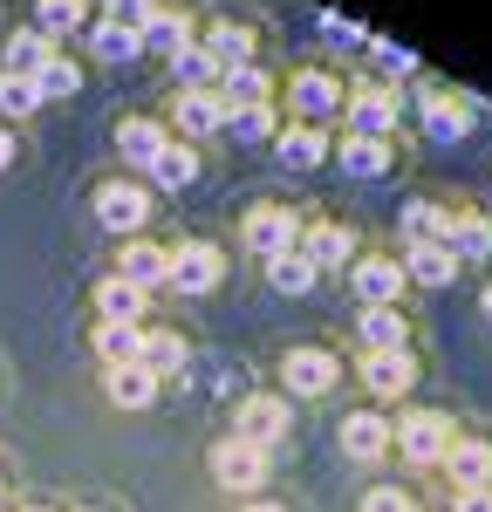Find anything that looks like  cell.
I'll return each mask as SVG.
<instances>
[{
  "label": "cell",
  "instance_id": "obj_1",
  "mask_svg": "<svg viewBox=\"0 0 492 512\" xmlns=\"http://www.w3.org/2000/svg\"><path fill=\"white\" fill-rule=\"evenodd\" d=\"M281 117L287 123H342V103H349V76L342 69H328V62H301V69H287L281 76Z\"/></svg>",
  "mask_w": 492,
  "mask_h": 512
},
{
  "label": "cell",
  "instance_id": "obj_2",
  "mask_svg": "<svg viewBox=\"0 0 492 512\" xmlns=\"http://www.w3.org/2000/svg\"><path fill=\"white\" fill-rule=\"evenodd\" d=\"M274 390L287 403H322V396L342 390V349H322V342H294V349L274 355Z\"/></svg>",
  "mask_w": 492,
  "mask_h": 512
},
{
  "label": "cell",
  "instance_id": "obj_3",
  "mask_svg": "<svg viewBox=\"0 0 492 512\" xmlns=\"http://www.w3.org/2000/svg\"><path fill=\"white\" fill-rule=\"evenodd\" d=\"M233 274V260H226V246L205 233H185L171 239V274H164V294H178V301H205V294H219Z\"/></svg>",
  "mask_w": 492,
  "mask_h": 512
},
{
  "label": "cell",
  "instance_id": "obj_4",
  "mask_svg": "<svg viewBox=\"0 0 492 512\" xmlns=\"http://www.w3.org/2000/svg\"><path fill=\"white\" fill-rule=\"evenodd\" d=\"M151 205H158V192L144 178H130V171H110V178L89 185V212H96V226L110 239H137L151 226Z\"/></svg>",
  "mask_w": 492,
  "mask_h": 512
},
{
  "label": "cell",
  "instance_id": "obj_5",
  "mask_svg": "<svg viewBox=\"0 0 492 512\" xmlns=\"http://www.w3.org/2000/svg\"><path fill=\"white\" fill-rule=\"evenodd\" d=\"M451 444H458L451 410H397V417H390V451H397L404 465H417V472H438Z\"/></svg>",
  "mask_w": 492,
  "mask_h": 512
},
{
  "label": "cell",
  "instance_id": "obj_6",
  "mask_svg": "<svg viewBox=\"0 0 492 512\" xmlns=\"http://www.w3.org/2000/svg\"><path fill=\"white\" fill-rule=\"evenodd\" d=\"M404 96L383 76H349V103H342V137H397Z\"/></svg>",
  "mask_w": 492,
  "mask_h": 512
},
{
  "label": "cell",
  "instance_id": "obj_7",
  "mask_svg": "<svg viewBox=\"0 0 492 512\" xmlns=\"http://www.w3.org/2000/svg\"><path fill=\"white\" fill-rule=\"evenodd\" d=\"M301 226H308L301 205H287V198H260V205H246V212H240V246L253 253V260H274V253H294V246H301Z\"/></svg>",
  "mask_w": 492,
  "mask_h": 512
},
{
  "label": "cell",
  "instance_id": "obj_8",
  "mask_svg": "<svg viewBox=\"0 0 492 512\" xmlns=\"http://www.w3.org/2000/svg\"><path fill=\"white\" fill-rule=\"evenodd\" d=\"M226 437H240V444H253V451H281L287 437H294V403H287L281 390H246L240 403H233V431Z\"/></svg>",
  "mask_w": 492,
  "mask_h": 512
},
{
  "label": "cell",
  "instance_id": "obj_9",
  "mask_svg": "<svg viewBox=\"0 0 492 512\" xmlns=\"http://www.w3.org/2000/svg\"><path fill=\"white\" fill-rule=\"evenodd\" d=\"M205 472H212L219 492H233V499H260V492L274 485V458H267V451H253V444H240V437H212Z\"/></svg>",
  "mask_w": 492,
  "mask_h": 512
},
{
  "label": "cell",
  "instance_id": "obj_10",
  "mask_svg": "<svg viewBox=\"0 0 492 512\" xmlns=\"http://www.w3.org/2000/svg\"><path fill=\"white\" fill-rule=\"evenodd\" d=\"M199 48L212 55V69H246L260 62V21L253 14H199Z\"/></svg>",
  "mask_w": 492,
  "mask_h": 512
},
{
  "label": "cell",
  "instance_id": "obj_11",
  "mask_svg": "<svg viewBox=\"0 0 492 512\" xmlns=\"http://www.w3.org/2000/svg\"><path fill=\"white\" fill-rule=\"evenodd\" d=\"M164 130L185 137V144H219L226 110H219L212 89H164Z\"/></svg>",
  "mask_w": 492,
  "mask_h": 512
},
{
  "label": "cell",
  "instance_id": "obj_12",
  "mask_svg": "<svg viewBox=\"0 0 492 512\" xmlns=\"http://www.w3.org/2000/svg\"><path fill=\"white\" fill-rule=\"evenodd\" d=\"M356 226H342V219H322V212H308V226H301V260L315 267V274H349L356 267Z\"/></svg>",
  "mask_w": 492,
  "mask_h": 512
},
{
  "label": "cell",
  "instance_id": "obj_13",
  "mask_svg": "<svg viewBox=\"0 0 492 512\" xmlns=\"http://www.w3.org/2000/svg\"><path fill=\"white\" fill-rule=\"evenodd\" d=\"M356 383H363L369 410H383V403H404L417 390V355L410 349H390V355H356Z\"/></svg>",
  "mask_w": 492,
  "mask_h": 512
},
{
  "label": "cell",
  "instance_id": "obj_14",
  "mask_svg": "<svg viewBox=\"0 0 492 512\" xmlns=\"http://www.w3.org/2000/svg\"><path fill=\"white\" fill-rule=\"evenodd\" d=\"M110 274L123 287H137V294H164V274H171V239H117V260H110Z\"/></svg>",
  "mask_w": 492,
  "mask_h": 512
},
{
  "label": "cell",
  "instance_id": "obj_15",
  "mask_svg": "<svg viewBox=\"0 0 492 512\" xmlns=\"http://www.w3.org/2000/svg\"><path fill=\"white\" fill-rule=\"evenodd\" d=\"M335 451L349 458V465H383L390 458V410H342L335 417Z\"/></svg>",
  "mask_w": 492,
  "mask_h": 512
},
{
  "label": "cell",
  "instance_id": "obj_16",
  "mask_svg": "<svg viewBox=\"0 0 492 512\" xmlns=\"http://www.w3.org/2000/svg\"><path fill=\"white\" fill-rule=\"evenodd\" d=\"M404 267H397V253H356V267H349V294H356V308H397L404 301Z\"/></svg>",
  "mask_w": 492,
  "mask_h": 512
},
{
  "label": "cell",
  "instance_id": "obj_17",
  "mask_svg": "<svg viewBox=\"0 0 492 512\" xmlns=\"http://www.w3.org/2000/svg\"><path fill=\"white\" fill-rule=\"evenodd\" d=\"M164 144H171L164 117H151V110H130V117H117V171L144 178V171L158 164V151H164Z\"/></svg>",
  "mask_w": 492,
  "mask_h": 512
},
{
  "label": "cell",
  "instance_id": "obj_18",
  "mask_svg": "<svg viewBox=\"0 0 492 512\" xmlns=\"http://www.w3.org/2000/svg\"><path fill=\"white\" fill-rule=\"evenodd\" d=\"M424 89H417V103H424V130L438 137V144H465L472 137V103L465 96H451L445 82H431V76H417Z\"/></svg>",
  "mask_w": 492,
  "mask_h": 512
},
{
  "label": "cell",
  "instance_id": "obj_19",
  "mask_svg": "<svg viewBox=\"0 0 492 512\" xmlns=\"http://www.w3.org/2000/svg\"><path fill=\"white\" fill-rule=\"evenodd\" d=\"M328 151H335V130H322V123H287L274 130V158H281V171H322Z\"/></svg>",
  "mask_w": 492,
  "mask_h": 512
},
{
  "label": "cell",
  "instance_id": "obj_20",
  "mask_svg": "<svg viewBox=\"0 0 492 512\" xmlns=\"http://www.w3.org/2000/svg\"><path fill=\"white\" fill-rule=\"evenodd\" d=\"M137 362H144L158 383H171V376H185V362H192V335H185L178 321H144V349H137Z\"/></svg>",
  "mask_w": 492,
  "mask_h": 512
},
{
  "label": "cell",
  "instance_id": "obj_21",
  "mask_svg": "<svg viewBox=\"0 0 492 512\" xmlns=\"http://www.w3.org/2000/svg\"><path fill=\"white\" fill-rule=\"evenodd\" d=\"M199 178H205V144H185V137H171V144L158 151V164L144 171L151 192H192Z\"/></svg>",
  "mask_w": 492,
  "mask_h": 512
},
{
  "label": "cell",
  "instance_id": "obj_22",
  "mask_svg": "<svg viewBox=\"0 0 492 512\" xmlns=\"http://www.w3.org/2000/svg\"><path fill=\"white\" fill-rule=\"evenodd\" d=\"M410 349V308H356V355H390Z\"/></svg>",
  "mask_w": 492,
  "mask_h": 512
},
{
  "label": "cell",
  "instance_id": "obj_23",
  "mask_svg": "<svg viewBox=\"0 0 492 512\" xmlns=\"http://www.w3.org/2000/svg\"><path fill=\"white\" fill-rule=\"evenodd\" d=\"M137 35H144V55H164L171 62V55H185L199 41V7H158Z\"/></svg>",
  "mask_w": 492,
  "mask_h": 512
},
{
  "label": "cell",
  "instance_id": "obj_24",
  "mask_svg": "<svg viewBox=\"0 0 492 512\" xmlns=\"http://www.w3.org/2000/svg\"><path fill=\"white\" fill-rule=\"evenodd\" d=\"M212 96H219V110H253V103L281 96V76L267 62H246V69H226V76L212 82Z\"/></svg>",
  "mask_w": 492,
  "mask_h": 512
},
{
  "label": "cell",
  "instance_id": "obj_25",
  "mask_svg": "<svg viewBox=\"0 0 492 512\" xmlns=\"http://www.w3.org/2000/svg\"><path fill=\"white\" fill-rule=\"evenodd\" d=\"M328 164H342V178H383L397 171V137H335Z\"/></svg>",
  "mask_w": 492,
  "mask_h": 512
},
{
  "label": "cell",
  "instance_id": "obj_26",
  "mask_svg": "<svg viewBox=\"0 0 492 512\" xmlns=\"http://www.w3.org/2000/svg\"><path fill=\"white\" fill-rule=\"evenodd\" d=\"M438 472H445L451 492H492V444L486 437H458Z\"/></svg>",
  "mask_w": 492,
  "mask_h": 512
},
{
  "label": "cell",
  "instance_id": "obj_27",
  "mask_svg": "<svg viewBox=\"0 0 492 512\" xmlns=\"http://www.w3.org/2000/svg\"><path fill=\"white\" fill-rule=\"evenodd\" d=\"M397 267H404L410 287H431V294H438V287L458 280V253H451L445 239H424V246H404V253H397Z\"/></svg>",
  "mask_w": 492,
  "mask_h": 512
},
{
  "label": "cell",
  "instance_id": "obj_28",
  "mask_svg": "<svg viewBox=\"0 0 492 512\" xmlns=\"http://www.w3.org/2000/svg\"><path fill=\"white\" fill-rule=\"evenodd\" d=\"M96 321H117V328H144L151 321V294H137V287H123L117 274H103L96 280Z\"/></svg>",
  "mask_w": 492,
  "mask_h": 512
},
{
  "label": "cell",
  "instance_id": "obj_29",
  "mask_svg": "<svg viewBox=\"0 0 492 512\" xmlns=\"http://www.w3.org/2000/svg\"><path fill=\"white\" fill-rule=\"evenodd\" d=\"M48 55H55V41H48V35L35 28V21H28V28H14V35L0 41V76H21V82H35Z\"/></svg>",
  "mask_w": 492,
  "mask_h": 512
},
{
  "label": "cell",
  "instance_id": "obj_30",
  "mask_svg": "<svg viewBox=\"0 0 492 512\" xmlns=\"http://www.w3.org/2000/svg\"><path fill=\"white\" fill-rule=\"evenodd\" d=\"M89 21H96V0H35V28L55 41V48H62V41H82Z\"/></svg>",
  "mask_w": 492,
  "mask_h": 512
},
{
  "label": "cell",
  "instance_id": "obj_31",
  "mask_svg": "<svg viewBox=\"0 0 492 512\" xmlns=\"http://www.w3.org/2000/svg\"><path fill=\"white\" fill-rule=\"evenodd\" d=\"M158 376L144 369V362H123V369H103V396L117 403V410H151L158 403Z\"/></svg>",
  "mask_w": 492,
  "mask_h": 512
},
{
  "label": "cell",
  "instance_id": "obj_32",
  "mask_svg": "<svg viewBox=\"0 0 492 512\" xmlns=\"http://www.w3.org/2000/svg\"><path fill=\"white\" fill-rule=\"evenodd\" d=\"M445 246L458 253V267H465V260H492V212H458V205H451Z\"/></svg>",
  "mask_w": 492,
  "mask_h": 512
},
{
  "label": "cell",
  "instance_id": "obj_33",
  "mask_svg": "<svg viewBox=\"0 0 492 512\" xmlns=\"http://www.w3.org/2000/svg\"><path fill=\"white\" fill-rule=\"evenodd\" d=\"M82 48H89L96 62H110V69H117V62H137V55H144V35H137V28H123V21H103V14H96V21H89V35H82Z\"/></svg>",
  "mask_w": 492,
  "mask_h": 512
},
{
  "label": "cell",
  "instance_id": "obj_34",
  "mask_svg": "<svg viewBox=\"0 0 492 512\" xmlns=\"http://www.w3.org/2000/svg\"><path fill=\"white\" fill-rule=\"evenodd\" d=\"M274 130H281V103H253V110H226V144H240V151H253V144H274Z\"/></svg>",
  "mask_w": 492,
  "mask_h": 512
},
{
  "label": "cell",
  "instance_id": "obj_35",
  "mask_svg": "<svg viewBox=\"0 0 492 512\" xmlns=\"http://www.w3.org/2000/svg\"><path fill=\"white\" fill-rule=\"evenodd\" d=\"M89 342H96V362H103V369H123V362H137V349H144V328L96 321V328H89Z\"/></svg>",
  "mask_w": 492,
  "mask_h": 512
},
{
  "label": "cell",
  "instance_id": "obj_36",
  "mask_svg": "<svg viewBox=\"0 0 492 512\" xmlns=\"http://www.w3.org/2000/svg\"><path fill=\"white\" fill-rule=\"evenodd\" d=\"M445 219H451V205H438V198H410L404 219H397V233H404V246H424V239H445Z\"/></svg>",
  "mask_w": 492,
  "mask_h": 512
},
{
  "label": "cell",
  "instance_id": "obj_37",
  "mask_svg": "<svg viewBox=\"0 0 492 512\" xmlns=\"http://www.w3.org/2000/svg\"><path fill=\"white\" fill-rule=\"evenodd\" d=\"M260 267H267V287H274V294H287V301L315 294V280H322L308 260H301V253H274V260H260Z\"/></svg>",
  "mask_w": 492,
  "mask_h": 512
},
{
  "label": "cell",
  "instance_id": "obj_38",
  "mask_svg": "<svg viewBox=\"0 0 492 512\" xmlns=\"http://www.w3.org/2000/svg\"><path fill=\"white\" fill-rule=\"evenodd\" d=\"M35 89H41V103H62V96H76V89H82V62L69 55V48H55V55L41 62Z\"/></svg>",
  "mask_w": 492,
  "mask_h": 512
},
{
  "label": "cell",
  "instance_id": "obj_39",
  "mask_svg": "<svg viewBox=\"0 0 492 512\" xmlns=\"http://www.w3.org/2000/svg\"><path fill=\"white\" fill-rule=\"evenodd\" d=\"M164 76H171V89H212L219 69H212V55H205L199 41H192L185 55H171V62H164Z\"/></svg>",
  "mask_w": 492,
  "mask_h": 512
},
{
  "label": "cell",
  "instance_id": "obj_40",
  "mask_svg": "<svg viewBox=\"0 0 492 512\" xmlns=\"http://www.w3.org/2000/svg\"><path fill=\"white\" fill-rule=\"evenodd\" d=\"M41 110V89L35 82H21V76H0V123L14 130V123H28Z\"/></svg>",
  "mask_w": 492,
  "mask_h": 512
},
{
  "label": "cell",
  "instance_id": "obj_41",
  "mask_svg": "<svg viewBox=\"0 0 492 512\" xmlns=\"http://www.w3.org/2000/svg\"><path fill=\"white\" fill-rule=\"evenodd\" d=\"M356 512H424V506H417V492H410V485H369Z\"/></svg>",
  "mask_w": 492,
  "mask_h": 512
},
{
  "label": "cell",
  "instance_id": "obj_42",
  "mask_svg": "<svg viewBox=\"0 0 492 512\" xmlns=\"http://www.w3.org/2000/svg\"><path fill=\"white\" fill-rule=\"evenodd\" d=\"M96 14L103 21H123V28H144L158 14V0H96Z\"/></svg>",
  "mask_w": 492,
  "mask_h": 512
},
{
  "label": "cell",
  "instance_id": "obj_43",
  "mask_svg": "<svg viewBox=\"0 0 492 512\" xmlns=\"http://www.w3.org/2000/svg\"><path fill=\"white\" fill-rule=\"evenodd\" d=\"M369 55H376L390 76H417V55H410V48H397V41H376V35H369Z\"/></svg>",
  "mask_w": 492,
  "mask_h": 512
},
{
  "label": "cell",
  "instance_id": "obj_44",
  "mask_svg": "<svg viewBox=\"0 0 492 512\" xmlns=\"http://www.w3.org/2000/svg\"><path fill=\"white\" fill-rule=\"evenodd\" d=\"M451 512H492V492H451Z\"/></svg>",
  "mask_w": 492,
  "mask_h": 512
},
{
  "label": "cell",
  "instance_id": "obj_45",
  "mask_svg": "<svg viewBox=\"0 0 492 512\" xmlns=\"http://www.w3.org/2000/svg\"><path fill=\"white\" fill-rule=\"evenodd\" d=\"M14 164H21V137L0 123V171H14Z\"/></svg>",
  "mask_w": 492,
  "mask_h": 512
},
{
  "label": "cell",
  "instance_id": "obj_46",
  "mask_svg": "<svg viewBox=\"0 0 492 512\" xmlns=\"http://www.w3.org/2000/svg\"><path fill=\"white\" fill-rule=\"evenodd\" d=\"M233 512H294V506H287V499H274V492H260V499H240Z\"/></svg>",
  "mask_w": 492,
  "mask_h": 512
},
{
  "label": "cell",
  "instance_id": "obj_47",
  "mask_svg": "<svg viewBox=\"0 0 492 512\" xmlns=\"http://www.w3.org/2000/svg\"><path fill=\"white\" fill-rule=\"evenodd\" d=\"M479 315H486V328H492V280H486V294H479Z\"/></svg>",
  "mask_w": 492,
  "mask_h": 512
},
{
  "label": "cell",
  "instance_id": "obj_48",
  "mask_svg": "<svg viewBox=\"0 0 492 512\" xmlns=\"http://www.w3.org/2000/svg\"><path fill=\"white\" fill-rule=\"evenodd\" d=\"M7 512H55V506H41V499H28V506H7Z\"/></svg>",
  "mask_w": 492,
  "mask_h": 512
},
{
  "label": "cell",
  "instance_id": "obj_49",
  "mask_svg": "<svg viewBox=\"0 0 492 512\" xmlns=\"http://www.w3.org/2000/svg\"><path fill=\"white\" fill-rule=\"evenodd\" d=\"M0 506H7V472H0Z\"/></svg>",
  "mask_w": 492,
  "mask_h": 512
},
{
  "label": "cell",
  "instance_id": "obj_50",
  "mask_svg": "<svg viewBox=\"0 0 492 512\" xmlns=\"http://www.w3.org/2000/svg\"><path fill=\"white\" fill-rule=\"evenodd\" d=\"M76 512H103V506H76Z\"/></svg>",
  "mask_w": 492,
  "mask_h": 512
},
{
  "label": "cell",
  "instance_id": "obj_51",
  "mask_svg": "<svg viewBox=\"0 0 492 512\" xmlns=\"http://www.w3.org/2000/svg\"><path fill=\"white\" fill-rule=\"evenodd\" d=\"M0 512H7V506H0Z\"/></svg>",
  "mask_w": 492,
  "mask_h": 512
},
{
  "label": "cell",
  "instance_id": "obj_52",
  "mask_svg": "<svg viewBox=\"0 0 492 512\" xmlns=\"http://www.w3.org/2000/svg\"><path fill=\"white\" fill-rule=\"evenodd\" d=\"M158 7H164V0H158Z\"/></svg>",
  "mask_w": 492,
  "mask_h": 512
}]
</instances>
